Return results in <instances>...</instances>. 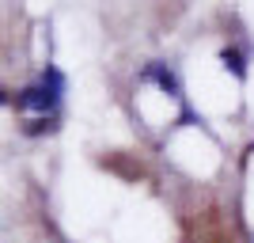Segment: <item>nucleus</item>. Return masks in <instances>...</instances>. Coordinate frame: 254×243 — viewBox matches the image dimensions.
Returning <instances> with one entry per match:
<instances>
[{
	"instance_id": "3",
	"label": "nucleus",
	"mask_w": 254,
	"mask_h": 243,
	"mask_svg": "<svg viewBox=\"0 0 254 243\" xmlns=\"http://www.w3.org/2000/svg\"><path fill=\"white\" fill-rule=\"evenodd\" d=\"M220 61H224V69H228L235 80H247V53H243V50L224 46V50H220Z\"/></svg>"
},
{
	"instance_id": "5",
	"label": "nucleus",
	"mask_w": 254,
	"mask_h": 243,
	"mask_svg": "<svg viewBox=\"0 0 254 243\" xmlns=\"http://www.w3.org/2000/svg\"><path fill=\"white\" fill-rule=\"evenodd\" d=\"M4 103H8V95H4V87H0V106H4Z\"/></svg>"
},
{
	"instance_id": "1",
	"label": "nucleus",
	"mask_w": 254,
	"mask_h": 243,
	"mask_svg": "<svg viewBox=\"0 0 254 243\" xmlns=\"http://www.w3.org/2000/svg\"><path fill=\"white\" fill-rule=\"evenodd\" d=\"M61 95H64V73L50 65V69L38 76V84L23 87L19 95H15V106H23V110H38V114H53V110L61 106Z\"/></svg>"
},
{
	"instance_id": "2",
	"label": "nucleus",
	"mask_w": 254,
	"mask_h": 243,
	"mask_svg": "<svg viewBox=\"0 0 254 243\" xmlns=\"http://www.w3.org/2000/svg\"><path fill=\"white\" fill-rule=\"evenodd\" d=\"M140 80H156L167 95H182V84H179V76H175V69H167L163 61H152L144 73H140Z\"/></svg>"
},
{
	"instance_id": "4",
	"label": "nucleus",
	"mask_w": 254,
	"mask_h": 243,
	"mask_svg": "<svg viewBox=\"0 0 254 243\" xmlns=\"http://www.w3.org/2000/svg\"><path fill=\"white\" fill-rule=\"evenodd\" d=\"M53 129H57L53 114H42L38 122H31V126H27V133H31V137H38V133H53Z\"/></svg>"
}]
</instances>
